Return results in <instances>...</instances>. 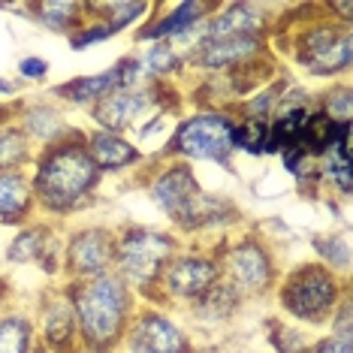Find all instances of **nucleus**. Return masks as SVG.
Segmentation results:
<instances>
[{"label": "nucleus", "mask_w": 353, "mask_h": 353, "mask_svg": "<svg viewBox=\"0 0 353 353\" xmlns=\"http://www.w3.org/2000/svg\"><path fill=\"white\" fill-rule=\"evenodd\" d=\"M0 12H15L46 34L67 39L85 21V0H25V3H0Z\"/></svg>", "instance_id": "obj_22"}, {"label": "nucleus", "mask_w": 353, "mask_h": 353, "mask_svg": "<svg viewBox=\"0 0 353 353\" xmlns=\"http://www.w3.org/2000/svg\"><path fill=\"white\" fill-rule=\"evenodd\" d=\"M67 296L79 326V353H118L127 326L139 308V299L127 290L124 281L109 275L91 281H70Z\"/></svg>", "instance_id": "obj_3"}, {"label": "nucleus", "mask_w": 353, "mask_h": 353, "mask_svg": "<svg viewBox=\"0 0 353 353\" xmlns=\"http://www.w3.org/2000/svg\"><path fill=\"white\" fill-rule=\"evenodd\" d=\"M269 37H218V39H194L184 49L188 58V82L190 79H218L248 67V63L272 54ZM184 82V85H188Z\"/></svg>", "instance_id": "obj_14"}, {"label": "nucleus", "mask_w": 353, "mask_h": 353, "mask_svg": "<svg viewBox=\"0 0 353 353\" xmlns=\"http://www.w3.org/2000/svg\"><path fill=\"white\" fill-rule=\"evenodd\" d=\"M323 332L339 335V339H353V293L339 305V308H335V314L326 323Z\"/></svg>", "instance_id": "obj_36"}, {"label": "nucleus", "mask_w": 353, "mask_h": 353, "mask_svg": "<svg viewBox=\"0 0 353 353\" xmlns=\"http://www.w3.org/2000/svg\"><path fill=\"white\" fill-rule=\"evenodd\" d=\"M37 317V332H39V347L49 353H79V326L73 305H70L67 287L63 281H52L37 293L30 302Z\"/></svg>", "instance_id": "obj_18"}, {"label": "nucleus", "mask_w": 353, "mask_h": 353, "mask_svg": "<svg viewBox=\"0 0 353 353\" xmlns=\"http://www.w3.org/2000/svg\"><path fill=\"white\" fill-rule=\"evenodd\" d=\"M230 353H256V350H230Z\"/></svg>", "instance_id": "obj_41"}, {"label": "nucleus", "mask_w": 353, "mask_h": 353, "mask_svg": "<svg viewBox=\"0 0 353 353\" xmlns=\"http://www.w3.org/2000/svg\"><path fill=\"white\" fill-rule=\"evenodd\" d=\"M184 242L163 223L121 221L115 223V263L112 275L121 278L124 287L139 302H154L157 281L166 263Z\"/></svg>", "instance_id": "obj_7"}, {"label": "nucleus", "mask_w": 353, "mask_h": 353, "mask_svg": "<svg viewBox=\"0 0 353 353\" xmlns=\"http://www.w3.org/2000/svg\"><path fill=\"white\" fill-rule=\"evenodd\" d=\"M25 94V88L15 82L12 76H0V103H15Z\"/></svg>", "instance_id": "obj_39"}, {"label": "nucleus", "mask_w": 353, "mask_h": 353, "mask_svg": "<svg viewBox=\"0 0 353 353\" xmlns=\"http://www.w3.org/2000/svg\"><path fill=\"white\" fill-rule=\"evenodd\" d=\"M320 10H323L329 19L341 21V25H353V3H350V0H332V3H320Z\"/></svg>", "instance_id": "obj_38"}, {"label": "nucleus", "mask_w": 353, "mask_h": 353, "mask_svg": "<svg viewBox=\"0 0 353 353\" xmlns=\"http://www.w3.org/2000/svg\"><path fill=\"white\" fill-rule=\"evenodd\" d=\"M12 118L15 124L25 130L34 148H49L63 139H73L85 130L82 121L70 109H63L58 100L49 97L46 91H25L12 103Z\"/></svg>", "instance_id": "obj_17"}, {"label": "nucleus", "mask_w": 353, "mask_h": 353, "mask_svg": "<svg viewBox=\"0 0 353 353\" xmlns=\"http://www.w3.org/2000/svg\"><path fill=\"white\" fill-rule=\"evenodd\" d=\"M112 37L106 28L103 25H97V21H91L85 15V21L79 25L73 34L67 37V46H70V52H91V49H100V46H106V43H112Z\"/></svg>", "instance_id": "obj_35"}, {"label": "nucleus", "mask_w": 353, "mask_h": 353, "mask_svg": "<svg viewBox=\"0 0 353 353\" xmlns=\"http://www.w3.org/2000/svg\"><path fill=\"white\" fill-rule=\"evenodd\" d=\"M154 0H85V15L109 30L112 37L133 34L151 15Z\"/></svg>", "instance_id": "obj_25"}, {"label": "nucleus", "mask_w": 353, "mask_h": 353, "mask_svg": "<svg viewBox=\"0 0 353 353\" xmlns=\"http://www.w3.org/2000/svg\"><path fill=\"white\" fill-rule=\"evenodd\" d=\"M136 58H139L145 82H157V85L188 82V58H184V49H179V46L172 43L136 46Z\"/></svg>", "instance_id": "obj_27"}, {"label": "nucleus", "mask_w": 353, "mask_h": 353, "mask_svg": "<svg viewBox=\"0 0 353 353\" xmlns=\"http://www.w3.org/2000/svg\"><path fill=\"white\" fill-rule=\"evenodd\" d=\"M317 179H320L323 199H329V205L350 203V194H353V127L344 130L339 139L317 157Z\"/></svg>", "instance_id": "obj_23"}, {"label": "nucleus", "mask_w": 353, "mask_h": 353, "mask_svg": "<svg viewBox=\"0 0 353 353\" xmlns=\"http://www.w3.org/2000/svg\"><path fill=\"white\" fill-rule=\"evenodd\" d=\"M284 3H248V0H218L214 12L199 28L196 39L218 37H269Z\"/></svg>", "instance_id": "obj_19"}, {"label": "nucleus", "mask_w": 353, "mask_h": 353, "mask_svg": "<svg viewBox=\"0 0 353 353\" xmlns=\"http://www.w3.org/2000/svg\"><path fill=\"white\" fill-rule=\"evenodd\" d=\"M308 251L311 260H317L320 266L339 272V275L350 278L353 269V245L347 230H323V232H311L308 236Z\"/></svg>", "instance_id": "obj_28"}, {"label": "nucleus", "mask_w": 353, "mask_h": 353, "mask_svg": "<svg viewBox=\"0 0 353 353\" xmlns=\"http://www.w3.org/2000/svg\"><path fill=\"white\" fill-rule=\"evenodd\" d=\"M275 160H278L281 172H284L287 179L296 184V190H299L302 196H311V199L323 196V190H320V179H317V160L314 157L302 154L299 148H284Z\"/></svg>", "instance_id": "obj_31"}, {"label": "nucleus", "mask_w": 353, "mask_h": 353, "mask_svg": "<svg viewBox=\"0 0 353 353\" xmlns=\"http://www.w3.org/2000/svg\"><path fill=\"white\" fill-rule=\"evenodd\" d=\"M350 287V278L305 256V260L284 266L269 305L278 317L290 320V323L308 329V332H323L335 308L353 293Z\"/></svg>", "instance_id": "obj_4"}, {"label": "nucleus", "mask_w": 353, "mask_h": 353, "mask_svg": "<svg viewBox=\"0 0 353 353\" xmlns=\"http://www.w3.org/2000/svg\"><path fill=\"white\" fill-rule=\"evenodd\" d=\"M263 335H266L269 353H302L308 347V341L314 339V332L278 317L275 311H269V314L263 317Z\"/></svg>", "instance_id": "obj_30"}, {"label": "nucleus", "mask_w": 353, "mask_h": 353, "mask_svg": "<svg viewBox=\"0 0 353 353\" xmlns=\"http://www.w3.org/2000/svg\"><path fill=\"white\" fill-rule=\"evenodd\" d=\"M214 6L218 0H154L151 15L133 30V43H172L179 49H188L205 19L214 12Z\"/></svg>", "instance_id": "obj_16"}, {"label": "nucleus", "mask_w": 353, "mask_h": 353, "mask_svg": "<svg viewBox=\"0 0 353 353\" xmlns=\"http://www.w3.org/2000/svg\"><path fill=\"white\" fill-rule=\"evenodd\" d=\"M302 353H353V339H339L329 332H314Z\"/></svg>", "instance_id": "obj_37"}, {"label": "nucleus", "mask_w": 353, "mask_h": 353, "mask_svg": "<svg viewBox=\"0 0 353 353\" xmlns=\"http://www.w3.org/2000/svg\"><path fill=\"white\" fill-rule=\"evenodd\" d=\"M218 281H221V263H218V254H214V245L184 242L172 254V260L166 263L163 275L157 281L154 302L184 314Z\"/></svg>", "instance_id": "obj_10"}, {"label": "nucleus", "mask_w": 353, "mask_h": 353, "mask_svg": "<svg viewBox=\"0 0 353 353\" xmlns=\"http://www.w3.org/2000/svg\"><path fill=\"white\" fill-rule=\"evenodd\" d=\"M232 145H236V157L242 154V157H251V160H269V121L236 115Z\"/></svg>", "instance_id": "obj_32"}, {"label": "nucleus", "mask_w": 353, "mask_h": 353, "mask_svg": "<svg viewBox=\"0 0 353 353\" xmlns=\"http://www.w3.org/2000/svg\"><path fill=\"white\" fill-rule=\"evenodd\" d=\"M39 332L28 302L10 299L0 308V353H37Z\"/></svg>", "instance_id": "obj_26"}, {"label": "nucleus", "mask_w": 353, "mask_h": 353, "mask_svg": "<svg viewBox=\"0 0 353 353\" xmlns=\"http://www.w3.org/2000/svg\"><path fill=\"white\" fill-rule=\"evenodd\" d=\"M214 254H218V263H221V278L248 305L269 302L281 272L287 266L278 242L269 232L254 227V223H245L242 230L218 239L214 242Z\"/></svg>", "instance_id": "obj_6"}, {"label": "nucleus", "mask_w": 353, "mask_h": 353, "mask_svg": "<svg viewBox=\"0 0 353 353\" xmlns=\"http://www.w3.org/2000/svg\"><path fill=\"white\" fill-rule=\"evenodd\" d=\"M245 308H248V302L221 278L218 284H214L203 299H196L190 305L181 317L188 320L196 335H212V332H227V329L245 314Z\"/></svg>", "instance_id": "obj_21"}, {"label": "nucleus", "mask_w": 353, "mask_h": 353, "mask_svg": "<svg viewBox=\"0 0 353 353\" xmlns=\"http://www.w3.org/2000/svg\"><path fill=\"white\" fill-rule=\"evenodd\" d=\"M37 353H49V350H43V347H39V350H37Z\"/></svg>", "instance_id": "obj_42"}, {"label": "nucleus", "mask_w": 353, "mask_h": 353, "mask_svg": "<svg viewBox=\"0 0 353 353\" xmlns=\"http://www.w3.org/2000/svg\"><path fill=\"white\" fill-rule=\"evenodd\" d=\"M317 109L335 124H353V85L350 79L317 88Z\"/></svg>", "instance_id": "obj_33"}, {"label": "nucleus", "mask_w": 353, "mask_h": 353, "mask_svg": "<svg viewBox=\"0 0 353 353\" xmlns=\"http://www.w3.org/2000/svg\"><path fill=\"white\" fill-rule=\"evenodd\" d=\"M37 148L30 145L15 118L0 121V172H28L30 160H34Z\"/></svg>", "instance_id": "obj_29"}, {"label": "nucleus", "mask_w": 353, "mask_h": 353, "mask_svg": "<svg viewBox=\"0 0 353 353\" xmlns=\"http://www.w3.org/2000/svg\"><path fill=\"white\" fill-rule=\"evenodd\" d=\"M52 76V61L43 58V54H21L19 61H15V82L21 88H37V85H46Z\"/></svg>", "instance_id": "obj_34"}, {"label": "nucleus", "mask_w": 353, "mask_h": 353, "mask_svg": "<svg viewBox=\"0 0 353 353\" xmlns=\"http://www.w3.org/2000/svg\"><path fill=\"white\" fill-rule=\"evenodd\" d=\"M236 112L214 106H188L175 118L166 139L151 151L160 160H181L190 166H218L223 172H236Z\"/></svg>", "instance_id": "obj_5"}, {"label": "nucleus", "mask_w": 353, "mask_h": 353, "mask_svg": "<svg viewBox=\"0 0 353 353\" xmlns=\"http://www.w3.org/2000/svg\"><path fill=\"white\" fill-rule=\"evenodd\" d=\"M133 184L145 194L151 208L163 218V227H170L172 232L181 227V221L188 218V212L205 190L196 166L160 157H151L145 170L133 179Z\"/></svg>", "instance_id": "obj_9"}, {"label": "nucleus", "mask_w": 353, "mask_h": 353, "mask_svg": "<svg viewBox=\"0 0 353 353\" xmlns=\"http://www.w3.org/2000/svg\"><path fill=\"white\" fill-rule=\"evenodd\" d=\"M37 218L39 212L28 172H0V230L12 232Z\"/></svg>", "instance_id": "obj_24"}, {"label": "nucleus", "mask_w": 353, "mask_h": 353, "mask_svg": "<svg viewBox=\"0 0 353 353\" xmlns=\"http://www.w3.org/2000/svg\"><path fill=\"white\" fill-rule=\"evenodd\" d=\"M28 179L39 218L58 223V227L88 218L100 205L103 184H106L94 160L88 157L82 133L58 145L37 148L28 166Z\"/></svg>", "instance_id": "obj_2"}, {"label": "nucleus", "mask_w": 353, "mask_h": 353, "mask_svg": "<svg viewBox=\"0 0 353 353\" xmlns=\"http://www.w3.org/2000/svg\"><path fill=\"white\" fill-rule=\"evenodd\" d=\"M188 109V97H184V85H157L145 82L136 88H124V91H112L109 97H103L97 106L85 112V124L97 127V130L133 136L139 133V127L154 118L157 112H172L181 115Z\"/></svg>", "instance_id": "obj_8"}, {"label": "nucleus", "mask_w": 353, "mask_h": 353, "mask_svg": "<svg viewBox=\"0 0 353 353\" xmlns=\"http://www.w3.org/2000/svg\"><path fill=\"white\" fill-rule=\"evenodd\" d=\"M118 353H205L199 335L179 311L139 302Z\"/></svg>", "instance_id": "obj_12"}, {"label": "nucleus", "mask_w": 353, "mask_h": 353, "mask_svg": "<svg viewBox=\"0 0 353 353\" xmlns=\"http://www.w3.org/2000/svg\"><path fill=\"white\" fill-rule=\"evenodd\" d=\"M61 232L58 223L37 218L25 227L12 230L0 248V266L3 269H37L43 278L61 281Z\"/></svg>", "instance_id": "obj_15"}, {"label": "nucleus", "mask_w": 353, "mask_h": 353, "mask_svg": "<svg viewBox=\"0 0 353 353\" xmlns=\"http://www.w3.org/2000/svg\"><path fill=\"white\" fill-rule=\"evenodd\" d=\"M10 299H15V293L10 290V284H6V281L0 278V308H3V305L10 302Z\"/></svg>", "instance_id": "obj_40"}, {"label": "nucleus", "mask_w": 353, "mask_h": 353, "mask_svg": "<svg viewBox=\"0 0 353 353\" xmlns=\"http://www.w3.org/2000/svg\"><path fill=\"white\" fill-rule=\"evenodd\" d=\"M82 142L88 157L94 160V166L100 170L103 179H136L142 170L148 166L151 151L139 142H133L130 136L121 133H109L97 130V127H88L82 130Z\"/></svg>", "instance_id": "obj_20"}, {"label": "nucleus", "mask_w": 353, "mask_h": 353, "mask_svg": "<svg viewBox=\"0 0 353 353\" xmlns=\"http://www.w3.org/2000/svg\"><path fill=\"white\" fill-rule=\"evenodd\" d=\"M115 263V223L79 218L61 232V281H91L109 275Z\"/></svg>", "instance_id": "obj_11"}, {"label": "nucleus", "mask_w": 353, "mask_h": 353, "mask_svg": "<svg viewBox=\"0 0 353 353\" xmlns=\"http://www.w3.org/2000/svg\"><path fill=\"white\" fill-rule=\"evenodd\" d=\"M272 49L293 79L320 88L350 79L353 25L329 19L320 3L284 6L272 30Z\"/></svg>", "instance_id": "obj_1"}, {"label": "nucleus", "mask_w": 353, "mask_h": 353, "mask_svg": "<svg viewBox=\"0 0 353 353\" xmlns=\"http://www.w3.org/2000/svg\"><path fill=\"white\" fill-rule=\"evenodd\" d=\"M136 85H145V76H142L139 58H136V49H133V52H124L121 58H115V63H109L106 70L82 73V76L49 85L46 94L58 100L63 109H70L73 115H85L88 109L97 106L112 91H124V88H136Z\"/></svg>", "instance_id": "obj_13"}]
</instances>
